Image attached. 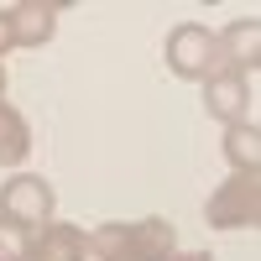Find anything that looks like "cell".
<instances>
[{
	"label": "cell",
	"instance_id": "cell-13",
	"mask_svg": "<svg viewBox=\"0 0 261 261\" xmlns=\"http://www.w3.org/2000/svg\"><path fill=\"white\" fill-rule=\"evenodd\" d=\"M16 47V21H11V6H0V58Z\"/></svg>",
	"mask_w": 261,
	"mask_h": 261
},
{
	"label": "cell",
	"instance_id": "cell-7",
	"mask_svg": "<svg viewBox=\"0 0 261 261\" xmlns=\"http://www.w3.org/2000/svg\"><path fill=\"white\" fill-rule=\"evenodd\" d=\"M58 11H63V6H47V0L11 6V21H16V47H42V42H53V32H58Z\"/></svg>",
	"mask_w": 261,
	"mask_h": 261
},
{
	"label": "cell",
	"instance_id": "cell-3",
	"mask_svg": "<svg viewBox=\"0 0 261 261\" xmlns=\"http://www.w3.org/2000/svg\"><path fill=\"white\" fill-rule=\"evenodd\" d=\"M167 68L178 73V79L204 84L214 68H220L214 32H209V27H199V21H183V27H172V37H167Z\"/></svg>",
	"mask_w": 261,
	"mask_h": 261
},
{
	"label": "cell",
	"instance_id": "cell-10",
	"mask_svg": "<svg viewBox=\"0 0 261 261\" xmlns=\"http://www.w3.org/2000/svg\"><path fill=\"white\" fill-rule=\"evenodd\" d=\"M225 157H230V172H256V162H261V130H256V120L225 125Z\"/></svg>",
	"mask_w": 261,
	"mask_h": 261
},
{
	"label": "cell",
	"instance_id": "cell-6",
	"mask_svg": "<svg viewBox=\"0 0 261 261\" xmlns=\"http://www.w3.org/2000/svg\"><path fill=\"white\" fill-rule=\"evenodd\" d=\"M246 105H251V79H235V73H209L204 79V110L214 120H246Z\"/></svg>",
	"mask_w": 261,
	"mask_h": 261
},
{
	"label": "cell",
	"instance_id": "cell-14",
	"mask_svg": "<svg viewBox=\"0 0 261 261\" xmlns=\"http://www.w3.org/2000/svg\"><path fill=\"white\" fill-rule=\"evenodd\" d=\"M167 261H214V256H209V251H172Z\"/></svg>",
	"mask_w": 261,
	"mask_h": 261
},
{
	"label": "cell",
	"instance_id": "cell-8",
	"mask_svg": "<svg viewBox=\"0 0 261 261\" xmlns=\"http://www.w3.org/2000/svg\"><path fill=\"white\" fill-rule=\"evenodd\" d=\"M130 251H136V261H167L172 251H178V230H172V220H162V214L136 220V225H130Z\"/></svg>",
	"mask_w": 261,
	"mask_h": 261
},
{
	"label": "cell",
	"instance_id": "cell-15",
	"mask_svg": "<svg viewBox=\"0 0 261 261\" xmlns=\"http://www.w3.org/2000/svg\"><path fill=\"white\" fill-rule=\"evenodd\" d=\"M0 94H6V68H0Z\"/></svg>",
	"mask_w": 261,
	"mask_h": 261
},
{
	"label": "cell",
	"instance_id": "cell-2",
	"mask_svg": "<svg viewBox=\"0 0 261 261\" xmlns=\"http://www.w3.org/2000/svg\"><path fill=\"white\" fill-rule=\"evenodd\" d=\"M53 209H58L53 183L37 178V172H16V178H6V188H0V214H6V220H16L21 230L47 225Z\"/></svg>",
	"mask_w": 261,
	"mask_h": 261
},
{
	"label": "cell",
	"instance_id": "cell-5",
	"mask_svg": "<svg viewBox=\"0 0 261 261\" xmlns=\"http://www.w3.org/2000/svg\"><path fill=\"white\" fill-rule=\"evenodd\" d=\"M89 256V241H84V230L79 225H37L32 230V241H27V261H84Z\"/></svg>",
	"mask_w": 261,
	"mask_h": 261
},
{
	"label": "cell",
	"instance_id": "cell-9",
	"mask_svg": "<svg viewBox=\"0 0 261 261\" xmlns=\"http://www.w3.org/2000/svg\"><path fill=\"white\" fill-rule=\"evenodd\" d=\"M32 151V125L21 110H11L6 99H0V167H21Z\"/></svg>",
	"mask_w": 261,
	"mask_h": 261
},
{
	"label": "cell",
	"instance_id": "cell-12",
	"mask_svg": "<svg viewBox=\"0 0 261 261\" xmlns=\"http://www.w3.org/2000/svg\"><path fill=\"white\" fill-rule=\"evenodd\" d=\"M27 241H32V230H21L16 220L0 214V261H27Z\"/></svg>",
	"mask_w": 261,
	"mask_h": 261
},
{
	"label": "cell",
	"instance_id": "cell-1",
	"mask_svg": "<svg viewBox=\"0 0 261 261\" xmlns=\"http://www.w3.org/2000/svg\"><path fill=\"white\" fill-rule=\"evenodd\" d=\"M204 220L214 230H256L261 225V172H230L204 199Z\"/></svg>",
	"mask_w": 261,
	"mask_h": 261
},
{
	"label": "cell",
	"instance_id": "cell-4",
	"mask_svg": "<svg viewBox=\"0 0 261 261\" xmlns=\"http://www.w3.org/2000/svg\"><path fill=\"white\" fill-rule=\"evenodd\" d=\"M214 53H220V68L214 73H235V79H251L261 68V21H230L225 32H214Z\"/></svg>",
	"mask_w": 261,
	"mask_h": 261
},
{
	"label": "cell",
	"instance_id": "cell-11",
	"mask_svg": "<svg viewBox=\"0 0 261 261\" xmlns=\"http://www.w3.org/2000/svg\"><path fill=\"white\" fill-rule=\"evenodd\" d=\"M84 241H89L94 261H136V251H130V225H120V220L99 225L94 235H84Z\"/></svg>",
	"mask_w": 261,
	"mask_h": 261
}]
</instances>
